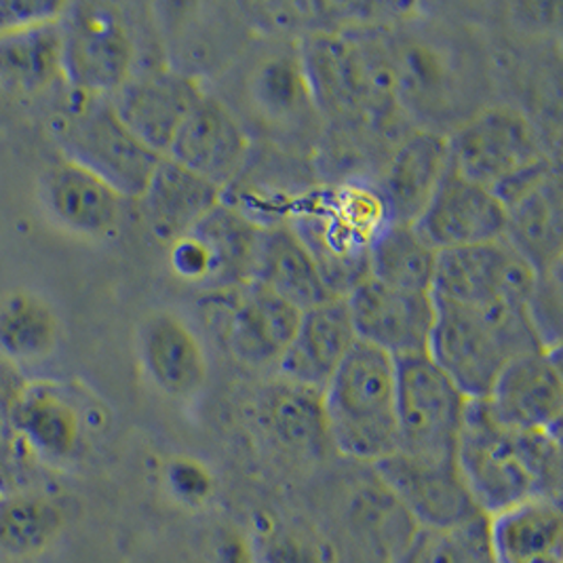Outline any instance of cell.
<instances>
[{
  "label": "cell",
  "mask_w": 563,
  "mask_h": 563,
  "mask_svg": "<svg viewBox=\"0 0 563 563\" xmlns=\"http://www.w3.org/2000/svg\"><path fill=\"white\" fill-rule=\"evenodd\" d=\"M137 201L154 236L174 245L222 203V190L174 158L161 156Z\"/></svg>",
  "instance_id": "20"
},
{
  "label": "cell",
  "mask_w": 563,
  "mask_h": 563,
  "mask_svg": "<svg viewBox=\"0 0 563 563\" xmlns=\"http://www.w3.org/2000/svg\"><path fill=\"white\" fill-rule=\"evenodd\" d=\"M492 563H563V517L553 498H530L487 515Z\"/></svg>",
  "instance_id": "24"
},
{
  "label": "cell",
  "mask_w": 563,
  "mask_h": 563,
  "mask_svg": "<svg viewBox=\"0 0 563 563\" xmlns=\"http://www.w3.org/2000/svg\"><path fill=\"white\" fill-rule=\"evenodd\" d=\"M247 153L250 140L239 119L206 93L179 128L165 156L224 190L243 169Z\"/></svg>",
  "instance_id": "18"
},
{
  "label": "cell",
  "mask_w": 563,
  "mask_h": 563,
  "mask_svg": "<svg viewBox=\"0 0 563 563\" xmlns=\"http://www.w3.org/2000/svg\"><path fill=\"white\" fill-rule=\"evenodd\" d=\"M380 486L420 528H454L482 517L454 462L395 452L372 464Z\"/></svg>",
  "instance_id": "11"
},
{
  "label": "cell",
  "mask_w": 563,
  "mask_h": 563,
  "mask_svg": "<svg viewBox=\"0 0 563 563\" xmlns=\"http://www.w3.org/2000/svg\"><path fill=\"white\" fill-rule=\"evenodd\" d=\"M302 70L310 98L342 114L383 112L399 91L395 57L369 36L308 38Z\"/></svg>",
  "instance_id": "5"
},
{
  "label": "cell",
  "mask_w": 563,
  "mask_h": 563,
  "mask_svg": "<svg viewBox=\"0 0 563 563\" xmlns=\"http://www.w3.org/2000/svg\"><path fill=\"white\" fill-rule=\"evenodd\" d=\"M404 563H492L487 515L454 528H420Z\"/></svg>",
  "instance_id": "32"
},
{
  "label": "cell",
  "mask_w": 563,
  "mask_h": 563,
  "mask_svg": "<svg viewBox=\"0 0 563 563\" xmlns=\"http://www.w3.org/2000/svg\"><path fill=\"white\" fill-rule=\"evenodd\" d=\"M62 75L59 22L0 36V87L38 93Z\"/></svg>",
  "instance_id": "29"
},
{
  "label": "cell",
  "mask_w": 563,
  "mask_h": 563,
  "mask_svg": "<svg viewBox=\"0 0 563 563\" xmlns=\"http://www.w3.org/2000/svg\"><path fill=\"white\" fill-rule=\"evenodd\" d=\"M13 422L38 464H70L85 445L87 422L77 401L66 388L49 383H26L15 401Z\"/></svg>",
  "instance_id": "19"
},
{
  "label": "cell",
  "mask_w": 563,
  "mask_h": 563,
  "mask_svg": "<svg viewBox=\"0 0 563 563\" xmlns=\"http://www.w3.org/2000/svg\"><path fill=\"white\" fill-rule=\"evenodd\" d=\"M397 363V452L454 462L468 399L429 355Z\"/></svg>",
  "instance_id": "6"
},
{
  "label": "cell",
  "mask_w": 563,
  "mask_h": 563,
  "mask_svg": "<svg viewBox=\"0 0 563 563\" xmlns=\"http://www.w3.org/2000/svg\"><path fill=\"white\" fill-rule=\"evenodd\" d=\"M357 340L393 358L427 355L435 328V300L365 277L346 294Z\"/></svg>",
  "instance_id": "12"
},
{
  "label": "cell",
  "mask_w": 563,
  "mask_h": 563,
  "mask_svg": "<svg viewBox=\"0 0 563 563\" xmlns=\"http://www.w3.org/2000/svg\"><path fill=\"white\" fill-rule=\"evenodd\" d=\"M357 342L346 296L302 310L300 325L277 369L289 385L323 393Z\"/></svg>",
  "instance_id": "17"
},
{
  "label": "cell",
  "mask_w": 563,
  "mask_h": 563,
  "mask_svg": "<svg viewBox=\"0 0 563 563\" xmlns=\"http://www.w3.org/2000/svg\"><path fill=\"white\" fill-rule=\"evenodd\" d=\"M66 158L102 178L123 199H140L161 154L142 144L108 98H87L62 131Z\"/></svg>",
  "instance_id": "8"
},
{
  "label": "cell",
  "mask_w": 563,
  "mask_h": 563,
  "mask_svg": "<svg viewBox=\"0 0 563 563\" xmlns=\"http://www.w3.org/2000/svg\"><path fill=\"white\" fill-rule=\"evenodd\" d=\"M206 96L184 70L154 68L131 75L108 100L123 125L151 151L165 156L192 108Z\"/></svg>",
  "instance_id": "13"
},
{
  "label": "cell",
  "mask_w": 563,
  "mask_h": 563,
  "mask_svg": "<svg viewBox=\"0 0 563 563\" xmlns=\"http://www.w3.org/2000/svg\"><path fill=\"white\" fill-rule=\"evenodd\" d=\"M216 296L227 305L224 333L232 355L252 367H277L300 325L302 310L256 282Z\"/></svg>",
  "instance_id": "15"
},
{
  "label": "cell",
  "mask_w": 563,
  "mask_h": 563,
  "mask_svg": "<svg viewBox=\"0 0 563 563\" xmlns=\"http://www.w3.org/2000/svg\"><path fill=\"white\" fill-rule=\"evenodd\" d=\"M271 418L277 435L294 445H310L328 437L321 406V393L285 383L271 401Z\"/></svg>",
  "instance_id": "33"
},
{
  "label": "cell",
  "mask_w": 563,
  "mask_h": 563,
  "mask_svg": "<svg viewBox=\"0 0 563 563\" xmlns=\"http://www.w3.org/2000/svg\"><path fill=\"white\" fill-rule=\"evenodd\" d=\"M321 406L340 454L376 464L397 452V363L385 351L357 340L321 393Z\"/></svg>",
  "instance_id": "3"
},
{
  "label": "cell",
  "mask_w": 563,
  "mask_h": 563,
  "mask_svg": "<svg viewBox=\"0 0 563 563\" xmlns=\"http://www.w3.org/2000/svg\"><path fill=\"white\" fill-rule=\"evenodd\" d=\"M429 357L462 395L487 399L512 358L544 351L528 317V305L486 308L435 302Z\"/></svg>",
  "instance_id": "2"
},
{
  "label": "cell",
  "mask_w": 563,
  "mask_h": 563,
  "mask_svg": "<svg viewBox=\"0 0 563 563\" xmlns=\"http://www.w3.org/2000/svg\"><path fill=\"white\" fill-rule=\"evenodd\" d=\"M450 167L486 186L503 203L551 172L537 133L526 117L509 108H489L448 137Z\"/></svg>",
  "instance_id": "4"
},
{
  "label": "cell",
  "mask_w": 563,
  "mask_h": 563,
  "mask_svg": "<svg viewBox=\"0 0 563 563\" xmlns=\"http://www.w3.org/2000/svg\"><path fill=\"white\" fill-rule=\"evenodd\" d=\"M257 93L262 106H266L275 114L296 110L305 96L310 98L302 66H296L287 59H277L264 66L257 77Z\"/></svg>",
  "instance_id": "34"
},
{
  "label": "cell",
  "mask_w": 563,
  "mask_h": 563,
  "mask_svg": "<svg viewBox=\"0 0 563 563\" xmlns=\"http://www.w3.org/2000/svg\"><path fill=\"white\" fill-rule=\"evenodd\" d=\"M494 416L517 431L560 433L563 410L560 349L512 358L486 399Z\"/></svg>",
  "instance_id": "16"
},
{
  "label": "cell",
  "mask_w": 563,
  "mask_h": 563,
  "mask_svg": "<svg viewBox=\"0 0 563 563\" xmlns=\"http://www.w3.org/2000/svg\"><path fill=\"white\" fill-rule=\"evenodd\" d=\"M59 30L62 75L80 96L110 98L133 75L135 45L119 7L110 2L68 4Z\"/></svg>",
  "instance_id": "7"
},
{
  "label": "cell",
  "mask_w": 563,
  "mask_h": 563,
  "mask_svg": "<svg viewBox=\"0 0 563 563\" xmlns=\"http://www.w3.org/2000/svg\"><path fill=\"white\" fill-rule=\"evenodd\" d=\"M26 386L18 374V365L0 357V492L32 489V477L38 461L27 450L13 422L15 401Z\"/></svg>",
  "instance_id": "31"
},
{
  "label": "cell",
  "mask_w": 563,
  "mask_h": 563,
  "mask_svg": "<svg viewBox=\"0 0 563 563\" xmlns=\"http://www.w3.org/2000/svg\"><path fill=\"white\" fill-rule=\"evenodd\" d=\"M59 338L53 308L32 294H11L0 300V357L36 363L49 357Z\"/></svg>",
  "instance_id": "30"
},
{
  "label": "cell",
  "mask_w": 563,
  "mask_h": 563,
  "mask_svg": "<svg viewBox=\"0 0 563 563\" xmlns=\"http://www.w3.org/2000/svg\"><path fill=\"white\" fill-rule=\"evenodd\" d=\"M437 256L413 227L386 222L367 247V277L395 289L431 294Z\"/></svg>",
  "instance_id": "28"
},
{
  "label": "cell",
  "mask_w": 563,
  "mask_h": 563,
  "mask_svg": "<svg viewBox=\"0 0 563 563\" xmlns=\"http://www.w3.org/2000/svg\"><path fill=\"white\" fill-rule=\"evenodd\" d=\"M262 227L232 207L211 213L172 247V268L184 282L209 294L227 291L254 282L257 243Z\"/></svg>",
  "instance_id": "9"
},
{
  "label": "cell",
  "mask_w": 563,
  "mask_h": 563,
  "mask_svg": "<svg viewBox=\"0 0 563 563\" xmlns=\"http://www.w3.org/2000/svg\"><path fill=\"white\" fill-rule=\"evenodd\" d=\"M448 169V137L433 131H418L410 135L386 169L383 203L388 222L413 227L431 203Z\"/></svg>",
  "instance_id": "22"
},
{
  "label": "cell",
  "mask_w": 563,
  "mask_h": 563,
  "mask_svg": "<svg viewBox=\"0 0 563 563\" xmlns=\"http://www.w3.org/2000/svg\"><path fill=\"white\" fill-rule=\"evenodd\" d=\"M507 207L505 241L537 275L562 268V184L551 169L512 197Z\"/></svg>",
  "instance_id": "21"
},
{
  "label": "cell",
  "mask_w": 563,
  "mask_h": 563,
  "mask_svg": "<svg viewBox=\"0 0 563 563\" xmlns=\"http://www.w3.org/2000/svg\"><path fill=\"white\" fill-rule=\"evenodd\" d=\"M537 273L503 239L439 252L431 296L435 302L486 308L528 305Z\"/></svg>",
  "instance_id": "10"
},
{
  "label": "cell",
  "mask_w": 563,
  "mask_h": 563,
  "mask_svg": "<svg viewBox=\"0 0 563 563\" xmlns=\"http://www.w3.org/2000/svg\"><path fill=\"white\" fill-rule=\"evenodd\" d=\"M413 229L435 252L489 243L505 236L507 207L496 192L450 167Z\"/></svg>",
  "instance_id": "14"
},
{
  "label": "cell",
  "mask_w": 563,
  "mask_h": 563,
  "mask_svg": "<svg viewBox=\"0 0 563 563\" xmlns=\"http://www.w3.org/2000/svg\"><path fill=\"white\" fill-rule=\"evenodd\" d=\"M66 515L52 496L36 489L0 498V560L27 562L49 551L64 532Z\"/></svg>",
  "instance_id": "27"
},
{
  "label": "cell",
  "mask_w": 563,
  "mask_h": 563,
  "mask_svg": "<svg viewBox=\"0 0 563 563\" xmlns=\"http://www.w3.org/2000/svg\"><path fill=\"white\" fill-rule=\"evenodd\" d=\"M66 7L57 0H0V36L59 22Z\"/></svg>",
  "instance_id": "36"
},
{
  "label": "cell",
  "mask_w": 563,
  "mask_h": 563,
  "mask_svg": "<svg viewBox=\"0 0 563 563\" xmlns=\"http://www.w3.org/2000/svg\"><path fill=\"white\" fill-rule=\"evenodd\" d=\"M0 498H2V492H0Z\"/></svg>",
  "instance_id": "37"
},
{
  "label": "cell",
  "mask_w": 563,
  "mask_h": 563,
  "mask_svg": "<svg viewBox=\"0 0 563 563\" xmlns=\"http://www.w3.org/2000/svg\"><path fill=\"white\" fill-rule=\"evenodd\" d=\"M41 190L53 220L80 236H103L112 231L125 201L102 178L68 158L49 167Z\"/></svg>",
  "instance_id": "23"
},
{
  "label": "cell",
  "mask_w": 563,
  "mask_h": 563,
  "mask_svg": "<svg viewBox=\"0 0 563 563\" xmlns=\"http://www.w3.org/2000/svg\"><path fill=\"white\" fill-rule=\"evenodd\" d=\"M560 271L562 268L537 275V283L528 298V317L544 349H560V335H562Z\"/></svg>",
  "instance_id": "35"
},
{
  "label": "cell",
  "mask_w": 563,
  "mask_h": 563,
  "mask_svg": "<svg viewBox=\"0 0 563 563\" xmlns=\"http://www.w3.org/2000/svg\"><path fill=\"white\" fill-rule=\"evenodd\" d=\"M146 374L165 395L192 397L207 376L206 351L195 332L172 312H156L140 332Z\"/></svg>",
  "instance_id": "25"
},
{
  "label": "cell",
  "mask_w": 563,
  "mask_h": 563,
  "mask_svg": "<svg viewBox=\"0 0 563 563\" xmlns=\"http://www.w3.org/2000/svg\"><path fill=\"white\" fill-rule=\"evenodd\" d=\"M456 466L484 515L530 498L558 500L560 433L517 431L494 416L486 399H473L462 422Z\"/></svg>",
  "instance_id": "1"
},
{
  "label": "cell",
  "mask_w": 563,
  "mask_h": 563,
  "mask_svg": "<svg viewBox=\"0 0 563 563\" xmlns=\"http://www.w3.org/2000/svg\"><path fill=\"white\" fill-rule=\"evenodd\" d=\"M254 282L273 289L300 310L335 298L305 239L287 227L262 229Z\"/></svg>",
  "instance_id": "26"
}]
</instances>
